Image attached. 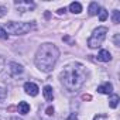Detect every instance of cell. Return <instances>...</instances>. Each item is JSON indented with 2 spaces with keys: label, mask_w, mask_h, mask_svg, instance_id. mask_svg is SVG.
<instances>
[{
  "label": "cell",
  "mask_w": 120,
  "mask_h": 120,
  "mask_svg": "<svg viewBox=\"0 0 120 120\" xmlns=\"http://www.w3.org/2000/svg\"><path fill=\"white\" fill-rule=\"evenodd\" d=\"M42 93H44V98H45V100H52L54 99V92H52V86H49V85H47V86H44V90H42Z\"/></svg>",
  "instance_id": "cell-9"
},
{
  "label": "cell",
  "mask_w": 120,
  "mask_h": 120,
  "mask_svg": "<svg viewBox=\"0 0 120 120\" xmlns=\"http://www.w3.org/2000/svg\"><path fill=\"white\" fill-rule=\"evenodd\" d=\"M93 120H109V117H107V114H102V113H99V114H96V116L93 117Z\"/></svg>",
  "instance_id": "cell-16"
},
{
  "label": "cell",
  "mask_w": 120,
  "mask_h": 120,
  "mask_svg": "<svg viewBox=\"0 0 120 120\" xmlns=\"http://www.w3.org/2000/svg\"><path fill=\"white\" fill-rule=\"evenodd\" d=\"M114 44L119 45V34H116V37H114Z\"/></svg>",
  "instance_id": "cell-20"
},
{
  "label": "cell",
  "mask_w": 120,
  "mask_h": 120,
  "mask_svg": "<svg viewBox=\"0 0 120 120\" xmlns=\"http://www.w3.org/2000/svg\"><path fill=\"white\" fill-rule=\"evenodd\" d=\"M119 100H120L119 95H112V96H110V99H109V106H110L112 109L117 107V105H119Z\"/></svg>",
  "instance_id": "cell-13"
},
{
  "label": "cell",
  "mask_w": 120,
  "mask_h": 120,
  "mask_svg": "<svg viewBox=\"0 0 120 120\" xmlns=\"http://www.w3.org/2000/svg\"><path fill=\"white\" fill-rule=\"evenodd\" d=\"M31 28H33V26L30 23H20V21L19 23L17 21H9V23H6V30L10 34H14V35H24Z\"/></svg>",
  "instance_id": "cell-3"
},
{
  "label": "cell",
  "mask_w": 120,
  "mask_h": 120,
  "mask_svg": "<svg viewBox=\"0 0 120 120\" xmlns=\"http://www.w3.org/2000/svg\"><path fill=\"white\" fill-rule=\"evenodd\" d=\"M69 11H71V13H74V14H79V13L82 11V4H81V3H78V2L71 3V4H69Z\"/></svg>",
  "instance_id": "cell-10"
},
{
  "label": "cell",
  "mask_w": 120,
  "mask_h": 120,
  "mask_svg": "<svg viewBox=\"0 0 120 120\" xmlns=\"http://www.w3.org/2000/svg\"><path fill=\"white\" fill-rule=\"evenodd\" d=\"M17 109H19V113H20V114H27V113L30 112V105H28L27 102H20Z\"/></svg>",
  "instance_id": "cell-11"
},
{
  "label": "cell",
  "mask_w": 120,
  "mask_h": 120,
  "mask_svg": "<svg viewBox=\"0 0 120 120\" xmlns=\"http://www.w3.org/2000/svg\"><path fill=\"white\" fill-rule=\"evenodd\" d=\"M9 69H10V72H11V75H19V74H21L23 72V67L20 65V64H17V62H10L9 64Z\"/></svg>",
  "instance_id": "cell-8"
},
{
  "label": "cell",
  "mask_w": 120,
  "mask_h": 120,
  "mask_svg": "<svg viewBox=\"0 0 120 120\" xmlns=\"http://www.w3.org/2000/svg\"><path fill=\"white\" fill-rule=\"evenodd\" d=\"M47 114H48V116H52V114H54V107H52V106L47 107Z\"/></svg>",
  "instance_id": "cell-19"
},
{
  "label": "cell",
  "mask_w": 120,
  "mask_h": 120,
  "mask_svg": "<svg viewBox=\"0 0 120 120\" xmlns=\"http://www.w3.org/2000/svg\"><path fill=\"white\" fill-rule=\"evenodd\" d=\"M98 59L102 62H109L110 59H112V54L107 51V49H100L99 55H98Z\"/></svg>",
  "instance_id": "cell-7"
},
{
  "label": "cell",
  "mask_w": 120,
  "mask_h": 120,
  "mask_svg": "<svg viewBox=\"0 0 120 120\" xmlns=\"http://www.w3.org/2000/svg\"><path fill=\"white\" fill-rule=\"evenodd\" d=\"M107 31H109L107 27H98V28L92 33V35L89 37V40H88L89 48H98V47H100L102 42H103L105 38H106Z\"/></svg>",
  "instance_id": "cell-4"
},
{
  "label": "cell",
  "mask_w": 120,
  "mask_h": 120,
  "mask_svg": "<svg viewBox=\"0 0 120 120\" xmlns=\"http://www.w3.org/2000/svg\"><path fill=\"white\" fill-rule=\"evenodd\" d=\"M58 56H59V49L54 44L45 42L37 49L34 59L35 67L42 72H51L58 61Z\"/></svg>",
  "instance_id": "cell-2"
},
{
  "label": "cell",
  "mask_w": 120,
  "mask_h": 120,
  "mask_svg": "<svg viewBox=\"0 0 120 120\" xmlns=\"http://www.w3.org/2000/svg\"><path fill=\"white\" fill-rule=\"evenodd\" d=\"M59 79L67 90L75 92L81 89L86 81V68L79 62H71L59 74Z\"/></svg>",
  "instance_id": "cell-1"
},
{
  "label": "cell",
  "mask_w": 120,
  "mask_h": 120,
  "mask_svg": "<svg viewBox=\"0 0 120 120\" xmlns=\"http://www.w3.org/2000/svg\"><path fill=\"white\" fill-rule=\"evenodd\" d=\"M113 23L114 24H119L120 23V11L119 10H114L113 11Z\"/></svg>",
  "instance_id": "cell-14"
},
{
  "label": "cell",
  "mask_w": 120,
  "mask_h": 120,
  "mask_svg": "<svg viewBox=\"0 0 120 120\" xmlns=\"http://www.w3.org/2000/svg\"><path fill=\"white\" fill-rule=\"evenodd\" d=\"M24 90H26V93L30 95V96H37L40 89H38V86H37L35 83H33V82H26V83H24Z\"/></svg>",
  "instance_id": "cell-5"
},
{
  "label": "cell",
  "mask_w": 120,
  "mask_h": 120,
  "mask_svg": "<svg viewBox=\"0 0 120 120\" xmlns=\"http://www.w3.org/2000/svg\"><path fill=\"white\" fill-rule=\"evenodd\" d=\"M112 90H113V85H112L110 82H106V83L98 86V92H99V93H103V95H110Z\"/></svg>",
  "instance_id": "cell-6"
},
{
  "label": "cell",
  "mask_w": 120,
  "mask_h": 120,
  "mask_svg": "<svg viewBox=\"0 0 120 120\" xmlns=\"http://www.w3.org/2000/svg\"><path fill=\"white\" fill-rule=\"evenodd\" d=\"M69 120H76V114H75V113H74V114H72V116H71V117H69Z\"/></svg>",
  "instance_id": "cell-22"
},
{
  "label": "cell",
  "mask_w": 120,
  "mask_h": 120,
  "mask_svg": "<svg viewBox=\"0 0 120 120\" xmlns=\"http://www.w3.org/2000/svg\"><path fill=\"white\" fill-rule=\"evenodd\" d=\"M99 10H100V7H99V4L98 3H95V2H92L90 4H89V16H96L98 13H99Z\"/></svg>",
  "instance_id": "cell-12"
},
{
  "label": "cell",
  "mask_w": 120,
  "mask_h": 120,
  "mask_svg": "<svg viewBox=\"0 0 120 120\" xmlns=\"http://www.w3.org/2000/svg\"><path fill=\"white\" fill-rule=\"evenodd\" d=\"M0 38H3V40L7 38V31H6L3 27H0Z\"/></svg>",
  "instance_id": "cell-18"
},
{
  "label": "cell",
  "mask_w": 120,
  "mask_h": 120,
  "mask_svg": "<svg viewBox=\"0 0 120 120\" xmlns=\"http://www.w3.org/2000/svg\"><path fill=\"white\" fill-rule=\"evenodd\" d=\"M7 96V92H6V89H3V88H0V102L2 100H4V98Z\"/></svg>",
  "instance_id": "cell-17"
},
{
  "label": "cell",
  "mask_w": 120,
  "mask_h": 120,
  "mask_svg": "<svg viewBox=\"0 0 120 120\" xmlns=\"http://www.w3.org/2000/svg\"><path fill=\"white\" fill-rule=\"evenodd\" d=\"M99 19H100V21H105V20L107 19V11H106L105 9H100V11H99Z\"/></svg>",
  "instance_id": "cell-15"
},
{
  "label": "cell",
  "mask_w": 120,
  "mask_h": 120,
  "mask_svg": "<svg viewBox=\"0 0 120 120\" xmlns=\"http://www.w3.org/2000/svg\"><path fill=\"white\" fill-rule=\"evenodd\" d=\"M65 11H67V10H65V9H59V10H58V11H56V13H58V14H64V13H65Z\"/></svg>",
  "instance_id": "cell-21"
}]
</instances>
